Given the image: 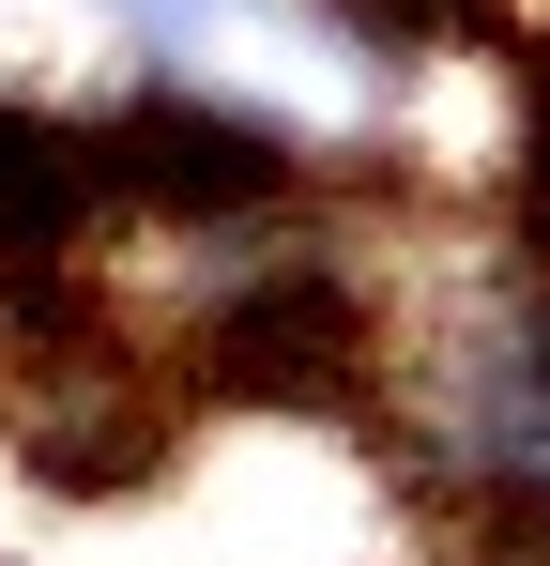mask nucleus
Segmentation results:
<instances>
[{"label": "nucleus", "mask_w": 550, "mask_h": 566, "mask_svg": "<svg viewBox=\"0 0 550 566\" xmlns=\"http://www.w3.org/2000/svg\"><path fill=\"white\" fill-rule=\"evenodd\" d=\"M199 429L214 413H199L183 353L138 337L123 306H77V322H46V337L0 353V474L31 505H138V490L183 474Z\"/></svg>", "instance_id": "nucleus-1"}, {"label": "nucleus", "mask_w": 550, "mask_h": 566, "mask_svg": "<svg viewBox=\"0 0 550 566\" xmlns=\"http://www.w3.org/2000/svg\"><path fill=\"white\" fill-rule=\"evenodd\" d=\"M92 154H107V199H123L138 230L290 214V199H321V169H337V138H306L290 107L230 93V77H199V62H138L123 93L92 107Z\"/></svg>", "instance_id": "nucleus-2"}]
</instances>
